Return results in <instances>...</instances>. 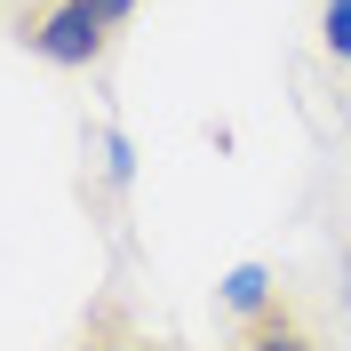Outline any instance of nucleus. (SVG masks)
<instances>
[{
  "instance_id": "6",
  "label": "nucleus",
  "mask_w": 351,
  "mask_h": 351,
  "mask_svg": "<svg viewBox=\"0 0 351 351\" xmlns=\"http://www.w3.org/2000/svg\"><path fill=\"white\" fill-rule=\"evenodd\" d=\"M96 8H104V24H128L136 16V0H96Z\"/></svg>"
},
{
  "instance_id": "2",
  "label": "nucleus",
  "mask_w": 351,
  "mask_h": 351,
  "mask_svg": "<svg viewBox=\"0 0 351 351\" xmlns=\"http://www.w3.org/2000/svg\"><path fill=\"white\" fill-rule=\"evenodd\" d=\"M223 304L247 311V319H271V271L263 263H232L223 271Z\"/></svg>"
},
{
  "instance_id": "5",
  "label": "nucleus",
  "mask_w": 351,
  "mask_h": 351,
  "mask_svg": "<svg viewBox=\"0 0 351 351\" xmlns=\"http://www.w3.org/2000/svg\"><path fill=\"white\" fill-rule=\"evenodd\" d=\"M104 176H112V184H128V176H136V144H128L120 128H104Z\"/></svg>"
},
{
  "instance_id": "4",
  "label": "nucleus",
  "mask_w": 351,
  "mask_h": 351,
  "mask_svg": "<svg viewBox=\"0 0 351 351\" xmlns=\"http://www.w3.org/2000/svg\"><path fill=\"white\" fill-rule=\"evenodd\" d=\"M247 351H311L304 335L287 328V319H256V335H247Z\"/></svg>"
},
{
  "instance_id": "7",
  "label": "nucleus",
  "mask_w": 351,
  "mask_h": 351,
  "mask_svg": "<svg viewBox=\"0 0 351 351\" xmlns=\"http://www.w3.org/2000/svg\"><path fill=\"white\" fill-rule=\"evenodd\" d=\"M88 351H136V343H88Z\"/></svg>"
},
{
  "instance_id": "1",
  "label": "nucleus",
  "mask_w": 351,
  "mask_h": 351,
  "mask_svg": "<svg viewBox=\"0 0 351 351\" xmlns=\"http://www.w3.org/2000/svg\"><path fill=\"white\" fill-rule=\"evenodd\" d=\"M24 40H32V56H40V64H96V56H104V40H112V24H104V8H96V0H48L40 16L24 24Z\"/></svg>"
},
{
  "instance_id": "3",
  "label": "nucleus",
  "mask_w": 351,
  "mask_h": 351,
  "mask_svg": "<svg viewBox=\"0 0 351 351\" xmlns=\"http://www.w3.org/2000/svg\"><path fill=\"white\" fill-rule=\"evenodd\" d=\"M319 48H328L335 64H351V0H328V16H319Z\"/></svg>"
}]
</instances>
